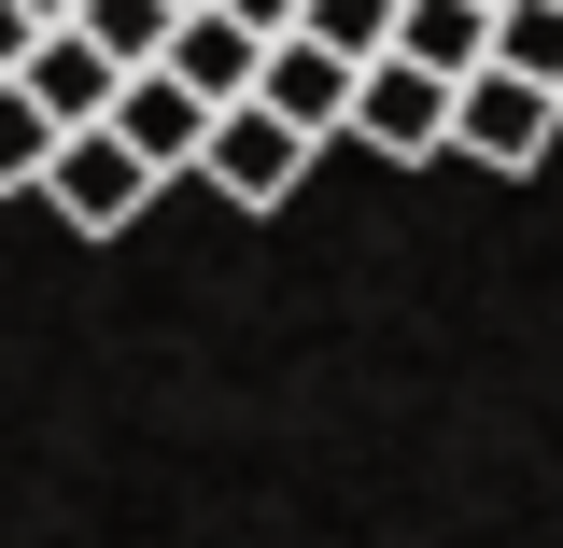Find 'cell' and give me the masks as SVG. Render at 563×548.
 Wrapping results in <instances>:
<instances>
[{
    "label": "cell",
    "mask_w": 563,
    "mask_h": 548,
    "mask_svg": "<svg viewBox=\"0 0 563 548\" xmlns=\"http://www.w3.org/2000/svg\"><path fill=\"white\" fill-rule=\"evenodd\" d=\"M339 141H366V155H395V169H422V155H451V70H422V57H352V113Z\"/></svg>",
    "instance_id": "obj_1"
},
{
    "label": "cell",
    "mask_w": 563,
    "mask_h": 548,
    "mask_svg": "<svg viewBox=\"0 0 563 548\" xmlns=\"http://www.w3.org/2000/svg\"><path fill=\"white\" fill-rule=\"evenodd\" d=\"M29 198L57 211V225H85V239H128L141 211H155V169L85 113V127H57V155H43V183H29Z\"/></svg>",
    "instance_id": "obj_2"
},
{
    "label": "cell",
    "mask_w": 563,
    "mask_h": 548,
    "mask_svg": "<svg viewBox=\"0 0 563 548\" xmlns=\"http://www.w3.org/2000/svg\"><path fill=\"white\" fill-rule=\"evenodd\" d=\"M563 141V85H536V70H451V155H479V169H536Z\"/></svg>",
    "instance_id": "obj_3"
},
{
    "label": "cell",
    "mask_w": 563,
    "mask_h": 548,
    "mask_svg": "<svg viewBox=\"0 0 563 548\" xmlns=\"http://www.w3.org/2000/svg\"><path fill=\"white\" fill-rule=\"evenodd\" d=\"M198 183H211L225 211H282L296 183H310V141L282 127L268 99H225V113L198 127Z\"/></svg>",
    "instance_id": "obj_4"
},
{
    "label": "cell",
    "mask_w": 563,
    "mask_h": 548,
    "mask_svg": "<svg viewBox=\"0 0 563 548\" xmlns=\"http://www.w3.org/2000/svg\"><path fill=\"white\" fill-rule=\"evenodd\" d=\"M254 99H268L282 127L324 155V141H339V113H352V57H324L310 29H268V43H254Z\"/></svg>",
    "instance_id": "obj_5"
},
{
    "label": "cell",
    "mask_w": 563,
    "mask_h": 548,
    "mask_svg": "<svg viewBox=\"0 0 563 548\" xmlns=\"http://www.w3.org/2000/svg\"><path fill=\"white\" fill-rule=\"evenodd\" d=\"M99 127H113V141L141 155V169L169 183V169H198V127H211V99H184L169 70L141 57V70H113V99H99Z\"/></svg>",
    "instance_id": "obj_6"
},
{
    "label": "cell",
    "mask_w": 563,
    "mask_h": 548,
    "mask_svg": "<svg viewBox=\"0 0 563 548\" xmlns=\"http://www.w3.org/2000/svg\"><path fill=\"white\" fill-rule=\"evenodd\" d=\"M155 70H169L184 99L225 113V99H254V29H240V14H211V0H184V14H169V43H155Z\"/></svg>",
    "instance_id": "obj_7"
},
{
    "label": "cell",
    "mask_w": 563,
    "mask_h": 548,
    "mask_svg": "<svg viewBox=\"0 0 563 548\" xmlns=\"http://www.w3.org/2000/svg\"><path fill=\"white\" fill-rule=\"evenodd\" d=\"M14 85H29V99H43V113H57V127H85V113H99V99H113V57H99V43H85V29H29V57H14Z\"/></svg>",
    "instance_id": "obj_8"
},
{
    "label": "cell",
    "mask_w": 563,
    "mask_h": 548,
    "mask_svg": "<svg viewBox=\"0 0 563 548\" xmlns=\"http://www.w3.org/2000/svg\"><path fill=\"white\" fill-rule=\"evenodd\" d=\"M479 43H493V0H395V57H422V70H479Z\"/></svg>",
    "instance_id": "obj_9"
},
{
    "label": "cell",
    "mask_w": 563,
    "mask_h": 548,
    "mask_svg": "<svg viewBox=\"0 0 563 548\" xmlns=\"http://www.w3.org/2000/svg\"><path fill=\"white\" fill-rule=\"evenodd\" d=\"M493 70H536V85H563V0H493Z\"/></svg>",
    "instance_id": "obj_10"
},
{
    "label": "cell",
    "mask_w": 563,
    "mask_h": 548,
    "mask_svg": "<svg viewBox=\"0 0 563 548\" xmlns=\"http://www.w3.org/2000/svg\"><path fill=\"white\" fill-rule=\"evenodd\" d=\"M169 14H184V0H70V29H85L113 70H141V57H155V43H169Z\"/></svg>",
    "instance_id": "obj_11"
},
{
    "label": "cell",
    "mask_w": 563,
    "mask_h": 548,
    "mask_svg": "<svg viewBox=\"0 0 563 548\" xmlns=\"http://www.w3.org/2000/svg\"><path fill=\"white\" fill-rule=\"evenodd\" d=\"M43 155H57V113L0 70V198H29V183H43Z\"/></svg>",
    "instance_id": "obj_12"
},
{
    "label": "cell",
    "mask_w": 563,
    "mask_h": 548,
    "mask_svg": "<svg viewBox=\"0 0 563 548\" xmlns=\"http://www.w3.org/2000/svg\"><path fill=\"white\" fill-rule=\"evenodd\" d=\"M296 29H310L324 57H380V43H395V0H296Z\"/></svg>",
    "instance_id": "obj_13"
},
{
    "label": "cell",
    "mask_w": 563,
    "mask_h": 548,
    "mask_svg": "<svg viewBox=\"0 0 563 548\" xmlns=\"http://www.w3.org/2000/svg\"><path fill=\"white\" fill-rule=\"evenodd\" d=\"M211 14H240L254 43H268V29H296V0H211Z\"/></svg>",
    "instance_id": "obj_14"
},
{
    "label": "cell",
    "mask_w": 563,
    "mask_h": 548,
    "mask_svg": "<svg viewBox=\"0 0 563 548\" xmlns=\"http://www.w3.org/2000/svg\"><path fill=\"white\" fill-rule=\"evenodd\" d=\"M29 29H43V14H29V0H0V70L29 57Z\"/></svg>",
    "instance_id": "obj_15"
},
{
    "label": "cell",
    "mask_w": 563,
    "mask_h": 548,
    "mask_svg": "<svg viewBox=\"0 0 563 548\" xmlns=\"http://www.w3.org/2000/svg\"><path fill=\"white\" fill-rule=\"evenodd\" d=\"M29 14H43V29H57V14H70V0H29Z\"/></svg>",
    "instance_id": "obj_16"
}]
</instances>
